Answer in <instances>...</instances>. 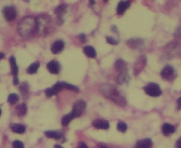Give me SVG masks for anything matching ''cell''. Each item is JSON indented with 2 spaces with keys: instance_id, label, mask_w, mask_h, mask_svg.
Here are the masks:
<instances>
[{
  "instance_id": "obj_33",
  "label": "cell",
  "mask_w": 181,
  "mask_h": 148,
  "mask_svg": "<svg viewBox=\"0 0 181 148\" xmlns=\"http://www.w3.org/2000/svg\"><path fill=\"white\" fill-rule=\"evenodd\" d=\"M45 95L46 96L48 97H51L53 95H55L54 91H53V90L52 87L51 88L49 87V88H46V90H45Z\"/></svg>"
},
{
  "instance_id": "obj_22",
  "label": "cell",
  "mask_w": 181,
  "mask_h": 148,
  "mask_svg": "<svg viewBox=\"0 0 181 148\" xmlns=\"http://www.w3.org/2000/svg\"><path fill=\"white\" fill-rule=\"evenodd\" d=\"M129 80L130 77L128 73L119 74L117 77V82L119 83L120 85H124L125 83H127L129 82Z\"/></svg>"
},
{
  "instance_id": "obj_23",
  "label": "cell",
  "mask_w": 181,
  "mask_h": 148,
  "mask_svg": "<svg viewBox=\"0 0 181 148\" xmlns=\"http://www.w3.org/2000/svg\"><path fill=\"white\" fill-rule=\"evenodd\" d=\"M45 134L49 138L55 139H59L62 136V133L58 131H46L45 132Z\"/></svg>"
},
{
  "instance_id": "obj_28",
  "label": "cell",
  "mask_w": 181,
  "mask_h": 148,
  "mask_svg": "<svg viewBox=\"0 0 181 148\" xmlns=\"http://www.w3.org/2000/svg\"><path fill=\"white\" fill-rule=\"evenodd\" d=\"M53 90L54 91V94L57 95L58 93H59L60 91H62L63 89V87L62 83V82H59L55 83L53 86Z\"/></svg>"
},
{
  "instance_id": "obj_14",
  "label": "cell",
  "mask_w": 181,
  "mask_h": 148,
  "mask_svg": "<svg viewBox=\"0 0 181 148\" xmlns=\"http://www.w3.org/2000/svg\"><path fill=\"white\" fill-rule=\"evenodd\" d=\"M93 125L96 128L102 130H107L110 127V123L107 121L102 119L94 120Z\"/></svg>"
},
{
  "instance_id": "obj_7",
  "label": "cell",
  "mask_w": 181,
  "mask_h": 148,
  "mask_svg": "<svg viewBox=\"0 0 181 148\" xmlns=\"http://www.w3.org/2000/svg\"><path fill=\"white\" fill-rule=\"evenodd\" d=\"M146 63L147 58L145 55H143L139 57L138 59L137 60L134 66V74L135 76L138 75L146 66Z\"/></svg>"
},
{
  "instance_id": "obj_5",
  "label": "cell",
  "mask_w": 181,
  "mask_h": 148,
  "mask_svg": "<svg viewBox=\"0 0 181 148\" xmlns=\"http://www.w3.org/2000/svg\"><path fill=\"white\" fill-rule=\"evenodd\" d=\"M160 76L162 79L165 81H172L176 77L175 70L172 66L169 64H167L162 69L160 72Z\"/></svg>"
},
{
  "instance_id": "obj_8",
  "label": "cell",
  "mask_w": 181,
  "mask_h": 148,
  "mask_svg": "<svg viewBox=\"0 0 181 148\" xmlns=\"http://www.w3.org/2000/svg\"><path fill=\"white\" fill-rule=\"evenodd\" d=\"M3 13L5 19L8 22L14 20L17 17L16 9L13 6L5 7L3 10Z\"/></svg>"
},
{
  "instance_id": "obj_32",
  "label": "cell",
  "mask_w": 181,
  "mask_h": 148,
  "mask_svg": "<svg viewBox=\"0 0 181 148\" xmlns=\"http://www.w3.org/2000/svg\"><path fill=\"white\" fill-rule=\"evenodd\" d=\"M107 42L108 43H110L111 45H117L118 44V41L117 40H115L114 38L112 37H110V36H108V37H107Z\"/></svg>"
},
{
  "instance_id": "obj_12",
  "label": "cell",
  "mask_w": 181,
  "mask_h": 148,
  "mask_svg": "<svg viewBox=\"0 0 181 148\" xmlns=\"http://www.w3.org/2000/svg\"><path fill=\"white\" fill-rule=\"evenodd\" d=\"M65 47V42L62 40H57L51 46V50L53 54H58L62 52Z\"/></svg>"
},
{
  "instance_id": "obj_18",
  "label": "cell",
  "mask_w": 181,
  "mask_h": 148,
  "mask_svg": "<svg viewBox=\"0 0 181 148\" xmlns=\"http://www.w3.org/2000/svg\"><path fill=\"white\" fill-rule=\"evenodd\" d=\"M10 128L13 132L16 134H22L26 131L24 126L18 123H12L10 125Z\"/></svg>"
},
{
  "instance_id": "obj_36",
  "label": "cell",
  "mask_w": 181,
  "mask_h": 148,
  "mask_svg": "<svg viewBox=\"0 0 181 148\" xmlns=\"http://www.w3.org/2000/svg\"><path fill=\"white\" fill-rule=\"evenodd\" d=\"M175 148H181V138L178 140V141L176 142V144H175Z\"/></svg>"
},
{
  "instance_id": "obj_2",
  "label": "cell",
  "mask_w": 181,
  "mask_h": 148,
  "mask_svg": "<svg viewBox=\"0 0 181 148\" xmlns=\"http://www.w3.org/2000/svg\"><path fill=\"white\" fill-rule=\"evenodd\" d=\"M18 31L20 36L24 38H29L37 34L36 18L28 17L22 19L18 25Z\"/></svg>"
},
{
  "instance_id": "obj_6",
  "label": "cell",
  "mask_w": 181,
  "mask_h": 148,
  "mask_svg": "<svg viewBox=\"0 0 181 148\" xmlns=\"http://www.w3.org/2000/svg\"><path fill=\"white\" fill-rule=\"evenodd\" d=\"M86 106V104L84 100H77L74 103L72 111H71L72 114H74L75 118L80 117L85 111Z\"/></svg>"
},
{
  "instance_id": "obj_19",
  "label": "cell",
  "mask_w": 181,
  "mask_h": 148,
  "mask_svg": "<svg viewBox=\"0 0 181 148\" xmlns=\"http://www.w3.org/2000/svg\"><path fill=\"white\" fill-rule=\"evenodd\" d=\"M84 52L88 57L94 58L96 57V52L93 47L91 46H86L84 48Z\"/></svg>"
},
{
  "instance_id": "obj_27",
  "label": "cell",
  "mask_w": 181,
  "mask_h": 148,
  "mask_svg": "<svg viewBox=\"0 0 181 148\" xmlns=\"http://www.w3.org/2000/svg\"><path fill=\"white\" fill-rule=\"evenodd\" d=\"M62 83L63 87L64 88H66V89H68V90H70L71 91H74L75 92H78L79 91V88L75 86L71 85V84H70L68 83L65 82H62Z\"/></svg>"
},
{
  "instance_id": "obj_1",
  "label": "cell",
  "mask_w": 181,
  "mask_h": 148,
  "mask_svg": "<svg viewBox=\"0 0 181 148\" xmlns=\"http://www.w3.org/2000/svg\"><path fill=\"white\" fill-rule=\"evenodd\" d=\"M99 91L103 96L108 100H111L117 106H124L127 104V100L117 88L111 83H104L99 86Z\"/></svg>"
},
{
  "instance_id": "obj_35",
  "label": "cell",
  "mask_w": 181,
  "mask_h": 148,
  "mask_svg": "<svg viewBox=\"0 0 181 148\" xmlns=\"http://www.w3.org/2000/svg\"><path fill=\"white\" fill-rule=\"evenodd\" d=\"M177 109L178 111L181 110V97H178L177 100Z\"/></svg>"
},
{
  "instance_id": "obj_13",
  "label": "cell",
  "mask_w": 181,
  "mask_h": 148,
  "mask_svg": "<svg viewBox=\"0 0 181 148\" xmlns=\"http://www.w3.org/2000/svg\"><path fill=\"white\" fill-rule=\"evenodd\" d=\"M47 69L52 74H58L59 73L60 66L59 62L55 60H52L48 63Z\"/></svg>"
},
{
  "instance_id": "obj_31",
  "label": "cell",
  "mask_w": 181,
  "mask_h": 148,
  "mask_svg": "<svg viewBox=\"0 0 181 148\" xmlns=\"http://www.w3.org/2000/svg\"><path fill=\"white\" fill-rule=\"evenodd\" d=\"M13 148H25L23 142L19 140H15L13 143Z\"/></svg>"
},
{
  "instance_id": "obj_42",
  "label": "cell",
  "mask_w": 181,
  "mask_h": 148,
  "mask_svg": "<svg viewBox=\"0 0 181 148\" xmlns=\"http://www.w3.org/2000/svg\"><path fill=\"white\" fill-rule=\"evenodd\" d=\"M1 113H2V111H1V109H0V116H1Z\"/></svg>"
},
{
  "instance_id": "obj_10",
  "label": "cell",
  "mask_w": 181,
  "mask_h": 148,
  "mask_svg": "<svg viewBox=\"0 0 181 148\" xmlns=\"http://www.w3.org/2000/svg\"><path fill=\"white\" fill-rule=\"evenodd\" d=\"M127 45L130 48L138 49L144 45V40L141 38H132L127 41Z\"/></svg>"
},
{
  "instance_id": "obj_9",
  "label": "cell",
  "mask_w": 181,
  "mask_h": 148,
  "mask_svg": "<svg viewBox=\"0 0 181 148\" xmlns=\"http://www.w3.org/2000/svg\"><path fill=\"white\" fill-rule=\"evenodd\" d=\"M10 63L11 66V69H12V74L13 75L14 80H13V84L14 85H18L19 84V79L18 77V67L16 59L14 57L12 56L10 58Z\"/></svg>"
},
{
  "instance_id": "obj_25",
  "label": "cell",
  "mask_w": 181,
  "mask_h": 148,
  "mask_svg": "<svg viewBox=\"0 0 181 148\" xmlns=\"http://www.w3.org/2000/svg\"><path fill=\"white\" fill-rule=\"evenodd\" d=\"M74 118H75V117H74V114H72V112H71L70 113L67 114L63 117L62 121H61L62 125L63 126H66L68 125L71 121Z\"/></svg>"
},
{
  "instance_id": "obj_30",
  "label": "cell",
  "mask_w": 181,
  "mask_h": 148,
  "mask_svg": "<svg viewBox=\"0 0 181 148\" xmlns=\"http://www.w3.org/2000/svg\"><path fill=\"white\" fill-rule=\"evenodd\" d=\"M117 128L121 132L124 133L127 130V125L124 122H119L117 125Z\"/></svg>"
},
{
  "instance_id": "obj_4",
  "label": "cell",
  "mask_w": 181,
  "mask_h": 148,
  "mask_svg": "<svg viewBox=\"0 0 181 148\" xmlns=\"http://www.w3.org/2000/svg\"><path fill=\"white\" fill-rule=\"evenodd\" d=\"M144 92L150 96L159 97L162 95V90L159 85L155 82H149L144 87Z\"/></svg>"
},
{
  "instance_id": "obj_11",
  "label": "cell",
  "mask_w": 181,
  "mask_h": 148,
  "mask_svg": "<svg viewBox=\"0 0 181 148\" xmlns=\"http://www.w3.org/2000/svg\"><path fill=\"white\" fill-rule=\"evenodd\" d=\"M115 68L119 74L127 73V63L122 59H118L115 63Z\"/></svg>"
},
{
  "instance_id": "obj_3",
  "label": "cell",
  "mask_w": 181,
  "mask_h": 148,
  "mask_svg": "<svg viewBox=\"0 0 181 148\" xmlns=\"http://www.w3.org/2000/svg\"><path fill=\"white\" fill-rule=\"evenodd\" d=\"M37 33L43 35L48 34L51 27V17L48 15H41L36 17Z\"/></svg>"
},
{
  "instance_id": "obj_26",
  "label": "cell",
  "mask_w": 181,
  "mask_h": 148,
  "mask_svg": "<svg viewBox=\"0 0 181 148\" xmlns=\"http://www.w3.org/2000/svg\"><path fill=\"white\" fill-rule=\"evenodd\" d=\"M19 96L16 94H10L8 99V103H10L12 105L15 104L19 101Z\"/></svg>"
},
{
  "instance_id": "obj_15",
  "label": "cell",
  "mask_w": 181,
  "mask_h": 148,
  "mask_svg": "<svg viewBox=\"0 0 181 148\" xmlns=\"http://www.w3.org/2000/svg\"><path fill=\"white\" fill-rule=\"evenodd\" d=\"M130 6V2L129 1H120L117 7V14L119 15L123 14Z\"/></svg>"
},
{
  "instance_id": "obj_39",
  "label": "cell",
  "mask_w": 181,
  "mask_h": 148,
  "mask_svg": "<svg viewBox=\"0 0 181 148\" xmlns=\"http://www.w3.org/2000/svg\"><path fill=\"white\" fill-rule=\"evenodd\" d=\"M89 3H90V6H93L94 4L96 3V1H90Z\"/></svg>"
},
{
  "instance_id": "obj_40",
  "label": "cell",
  "mask_w": 181,
  "mask_h": 148,
  "mask_svg": "<svg viewBox=\"0 0 181 148\" xmlns=\"http://www.w3.org/2000/svg\"><path fill=\"white\" fill-rule=\"evenodd\" d=\"M54 148H63L62 146L59 145H55L54 146Z\"/></svg>"
},
{
  "instance_id": "obj_29",
  "label": "cell",
  "mask_w": 181,
  "mask_h": 148,
  "mask_svg": "<svg viewBox=\"0 0 181 148\" xmlns=\"http://www.w3.org/2000/svg\"><path fill=\"white\" fill-rule=\"evenodd\" d=\"M29 89V86L28 83L27 82H23V83H22V85L20 86V87H19L20 92L23 95L27 94L28 92Z\"/></svg>"
},
{
  "instance_id": "obj_37",
  "label": "cell",
  "mask_w": 181,
  "mask_h": 148,
  "mask_svg": "<svg viewBox=\"0 0 181 148\" xmlns=\"http://www.w3.org/2000/svg\"><path fill=\"white\" fill-rule=\"evenodd\" d=\"M79 148H88V146L86 145H85V144H82L81 145H80L79 146Z\"/></svg>"
},
{
  "instance_id": "obj_24",
  "label": "cell",
  "mask_w": 181,
  "mask_h": 148,
  "mask_svg": "<svg viewBox=\"0 0 181 148\" xmlns=\"http://www.w3.org/2000/svg\"><path fill=\"white\" fill-rule=\"evenodd\" d=\"M40 63L34 62L31 64L27 69V73L29 74H34L37 72L38 69L40 67Z\"/></svg>"
},
{
  "instance_id": "obj_38",
  "label": "cell",
  "mask_w": 181,
  "mask_h": 148,
  "mask_svg": "<svg viewBox=\"0 0 181 148\" xmlns=\"http://www.w3.org/2000/svg\"><path fill=\"white\" fill-rule=\"evenodd\" d=\"M4 57H5V55H4V54L3 53V52H0V60L3 59Z\"/></svg>"
},
{
  "instance_id": "obj_34",
  "label": "cell",
  "mask_w": 181,
  "mask_h": 148,
  "mask_svg": "<svg viewBox=\"0 0 181 148\" xmlns=\"http://www.w3.org/2000/svg\"><path fill=\"white\" fill-rule=\"evenodd\" d=\"M79 38L80 42L82 43H85L86 42V36H85V34H83V33H81L79 36Z\"/></svg>"
},
{
  "instance_id": "obj_20",
  "label": "cell",
  "mask_w": 181,
  "mask_h": 148,
  "mask_svg": "<svg viewBox=\"0 0 181 148\" xmlns=\"http://www.w3.org/2000/svg\"><path fill=\"white\" fill-rule=\"evenodd\" d=\"M67 9V6L66 5L62 4L56 7L54 12H55V14L58 16V17L62 18L63 16L66 13Z\"/></svg>"
},
{
  "instance_id": "obj_17",
  "label": "cell",
  "mask_w": 181,
  "mask_h": 148,
  "mask_svg": "<svg viewBox=\"0 0 181 148\" xmlns=\"http://www.w3.org/2000/svg\"><path fill=\"white\" fill-rule=\"evenodd\" d=\"M162 132L165 136H168L175 132L174 127L169 123H164L162 127Z\"/></svg>"
},
{
  "instance_id": "obj_21",
  "label": "cell",
  "mask_w": 181,
  "mask_h": 148,
  "mask_svg": "<svg viewBox=\"0 0 181 148\" xmlns=\"http://www.w3.org/2000/svg\"><path fill=\"white\" fill-rule=\"evenodd\" d=\"M18 116L19 117H24L26 116L27 112V107L24 103H22L18 106L16 108Z\"/></svg>"
},
{
  "instance_id": "obj_41",
  "label": "cell",
  "mask_w": 181,
  "mask_h": 148,
  "mask_svg": "<svg viewBox=\"0 0 181 148\" xmlns=\"http://www.w3.org/2000/svg\"><path fill=\"white\" fill-rule=\"evenodd\" d=\"M101 148H108L106 147V146H101Z\"/></svg>"
},
{
  "instance_id": "obj_16",
  "label": "cell",
  "mask_w": 181,
  "mask_h": 148,
  "mask_svg": "<svg viewBox=\"0 0 181 148\" xmlns=\"http://www.w3.org/2000/svg\"><path fill=\"white\" fill-rule=\"evenodd\" d=\"M153 142L150 139H144L136 143L135 148H152Z\"/></svg>"
}]
</instances>
